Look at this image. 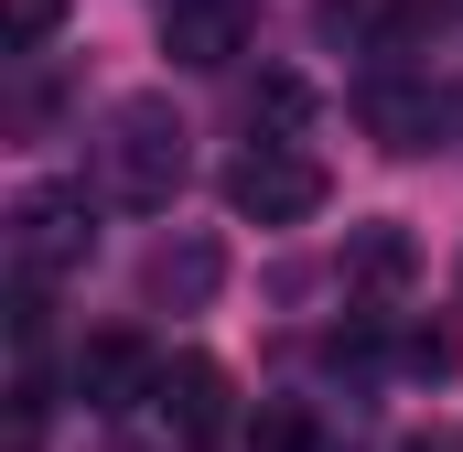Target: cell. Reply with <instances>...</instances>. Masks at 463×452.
<instances>
[{
	"instance_id": "6da1fadb",
	"label": "cell",
	"mask_w": 463,
	"mask_h": 452,
	"mask_svg": "<svg viewBox=\"0 0 463 452\" xmlns=\"http://www.w3.org/2000/svg\"><path fill=\"white\" fill-rule=\"evenodd\" d=\"M173 184H184V118L162 98H129L109 118V194L151 216V205H173Z\"/></svg>"
},
{
	"instance_id": "7a4b0ae2",
	"label": "cell",
	"mask_w": 463,
	"mask_h": 452,
	"mask_svg": "<svg viewBox=\"0 0 463 452\" xmlns=\"http://www.w3.org/2000/svg\"><path fill=\"white\" fill-rule=\"evenodd\" d=\"M324 162L302 151V140H259V151H237L227 162V205L248 226H302V216H324Z\"/></svg>"
},
{
	"instance_id": "3957f363",
	"label": "cell",
	"mask_w": 463,
	"mask_h": 452,
	"mask_svg": "<svg viewBox=\"0 0 463 452\" xmlns=\"http://www.w3.org/2000/svg\"><path fill=\"white\" fill-rule=\"evenodd\" d=\"M237 43H248V0H162V54L173 65L216 76V65H237Z\"/></svg>"
},
{
	"instance_id": "277c9868",
	"label": "cell",
	"mask_w": 463,
	"mask_h": 452,
	"mask_svg": "<svg viewBox=\"0 0 463 452\" xmlns=\"http://www.w3.org/2000/svg\"><path fill=\"white\" fill-rule=\"evenodd\" d=\"M162 377H151V344L140 334H87L76 344V399L87 410H140Z\"/></svg>"
},
{
	"instance_id": "5b68a950",
	"label": "cell",
	"mask_w": 463,
	"mask_h": 452,
	"mask_svg": "<svg viewBox=\"0 0 463 452\" xmlns=\"http://www.w3.org/2000/svg\"><path fill=\"white\" fill-rule=\"evenodd\" d=\"M11 248H22V269H33V280H54V269H76V259L98 248V226H87L76 194H33L22 226H11Z\"/></svg>"
},
{
	"instance_id": "8992f818",
	"label": "cell",
	"mask_w": 463,
	"mask_h": 452,
	"mask_svg": "<svg viewBox=\"0 0 463 452\" xmlns=\"http://www.w3.org/2000/svg\"><path fill=\"white\" fill-rule=\"evenodd\" d=\"M162 410H173L184 431H216V420H227V366H216V355H173V366H162Z\"/></svg>"
},
{
	"instance_id": "52a82bcc",
	"label": "cell",
	"mask_w": 463,
	"mask_h": 452,
	"mask_svg": "<svg viewBox=\"0 0 463 452\" xmlns=\"http://www.w3.org/2000/svg\"><path fill=\"white\" fill-rule=\"evenodd\" d=\"M410 269H420L410 226H355V237H345V280H355V291H399Z\"/></svg>"
},
{
	"instance_id": "ba28073f",
	"label": "cell",
	"mask_w": 463,
	"mask_h": 452,
	"mask_svg": "<svg viewBox=\"0 0 463 452\" xmlns=\"http://www.w3.org/2000/svg\"><path fill=\"white\" fill-rule=\"evenodd\" d=\"M248 118H259L269 140H302V129H313V87H302L291 65H269V76L248 87Z\"/></svg>"
},
{
	"instance_id": "9c48e42d",
	"label": "cell",
	"mask_w": 463,
	"mask_h": 452,
	"mask_svg": "<svg viewBox=\"0 0 463 452\" xmlns=\"http://www.w3.org/2000/svg\"><path fill=\"white\" fill-rule=\"evenodd\" d=\"M65 33V0H0V54H43Z\"/></svg>"
},
{
	"instance_id": "30bf717a",
	"label": "cell",
	"mask_w": 463,
	"mask_h": 452,
	"mask_svg": "<svg viewBox=\"0 0 463 452\" xmlns=\"http://www.w3.org/2000/svg\"><path fill=\"white\" fill-rule=\"evenodd\" d=\"M216 269H227V259H216V248L194 237L184 259H162V291H184V302H205V291H216Z\"/></svg>"
},
{
	"instance_id": "8fae6325",
	"label": "cell",
	"mask_w": 463,
	"mask_h": 452,
	"mask_svg": "<svg viewBox=\"0 0 463 452\" xmlns=\"http://www.w3.org/2000/svg\"><path fill=\"white\" fill-rule=\"evenodd\" d=\"M248 442H259V452H313V420H302V410H259Z\"/></svg>"
},
{
	"instance_id": "7c38bea8",
	"label": "cell",
	"mask_w": 463,
	"mask_h": 452,
	"mask_svg": "<svg viewBox=\"0 0 463 452\" xmlns=\"http://www.w3.org/2000/svg\"><path fill=\"white\" fill-rule=\"evenodd\" d=\"M410 366H420V377H453V366H463L453 324H420V334H410Z\"/></svg>"
},
{
	"instance_id": "4fadbf2b",
	"label": "cell",
	"mask_w": 463,
	"mask_h": 452,
	"mask_svg": "<svg viewBox=\"0 0 463 452\" xmlns=\"http://www.w3.org/2000/svg\"><path fill=\"white\" fill-rule=\"evenodd\" d=\"M431 22H442V0H399V11H388V43H420Z\"/></svg>"
}]
</instances>
